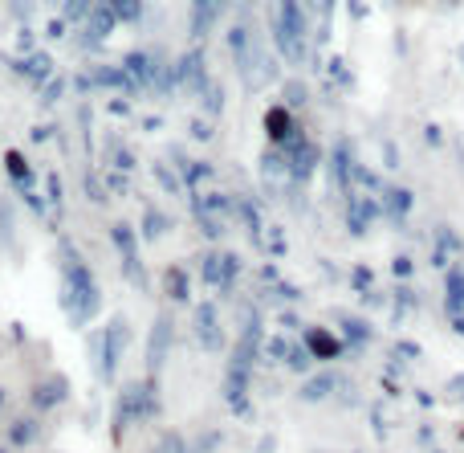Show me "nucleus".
<instances>
[{
    "mask_svg": "<svg viewBox=\"0 0 464 453\" xmlns=\"http://www.w3.org/2000/svg\"><path fill=\"white\" fill-rule=\"evenodd\" d=\"M184 78L192 82V90H204V62H200V54H188V62H184Z\"/></svg>",
    "mask_w": 464,
    "mask_h": 453,
    "instance_id": "nucleus-1",
    "label": "nucleus"
},
{
    "mask_svg": "<svg viewBox=\"0 0 464 453\" xmlns=\"http://www.w3.org/2000/svg\"><path fill=\"white\" fill-rule=\"evenodd\" d=\"M21 70L29 74L33 82H41V78H45V74H49V57H45V54H33V57H24V62H21Z\"/></svg>",
    "mask_w": 464,
    "mask_h": 453,
    "instance_id": "nucleus-2",
    "label": "nucleus"
},
{
    "mask_svg": "<svg viewBox=\"0 0 464 453\" xmlns=\"http://www.w3.org/2000/svg\"><path fill=\"white\" fill-rule=\"evenodd\" d=\"M111 25H114V8L106 13V8H98L94 16H90V37H106L111 33Z\"/></svg>",
    "mask_w": 464,
    "mask_h": 453,
    "instance_id": "nucleus-3",
    "label": "nucleus"
},
{
    "mask_svg": "<svg viewBox=\"0 0 464 453\" xmlns=\"http://www.w3.org/2000/svg\"><path fill=\"white\" fill-rule=\"evenodd\" d=\"M449 302H452V310H464V274L460 270L449 274Z\"/></svg>",
    "mask_w": 464,
    "mask_h": 453,
    "instance_id": "nucleus-4",
    "label": "nucleus"
},
{
    "mask_svg": "<svg viewBox=\"0 0 464 453\" xmlns=\"http://www.w3.org/2000/svg\"><path fill=\"white\" fill-rule=\"evenodd\" d=\"M114 16H122V21H135V16H139V0H114Z\"/></svg>",
    "mask_w": 464,
    "mask_h": 453,
    "instance_id": "nucleus-5",
    "label": "nucleus"
},
{
    "mask_svg": "<svg viewBox=\"0 0 464 453\" xmlns=\"http://www.w3.org/2000/svg\"><path fill=\"white\" fill-rule=\"evenodd\" d=\"M387 201H392V212H395V217H403V212H408V204H411V196H408V192H392Z\"/></svg>",
    "mask_w": 464,
    "mask_h": 453,
    "instance_id": "nucleus-6",
    "label": "nucleus"
},
{
    "mask_svg": "<svg viewBox=\"0 0 464 453\" xmlns=\"http://www.w3.org/2000/svg\"><path fill=\"white\" fill-rule=\"evenodd\" d=\"M310 5H314V13H322V16H326V13H330V5H334V0H310Z\"/></svg>",
    "mask_w": 464,
    "mask_h": 453,
    "instance_id": "nucleus-7",
    "label": "nucleus"
},
{
    "mask_svg": "<svg viewBox=\"0 0 464 453\" xmlns=\"http://www.w3.org/2000/svg\"><path fill=\"white\" fill-rule=\"evenodd\" d=\"M460 62H464V45H460Z\"/></svg>",
    "mask_w": 464,
    "mask_h": 453,
    "instance_id": "nucleus-8",
    "label": "nucleus"
}]
</instances>
